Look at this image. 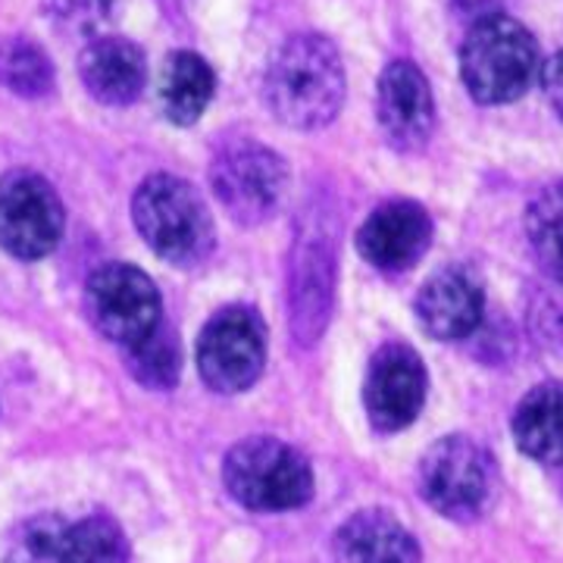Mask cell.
Wrapping results in <instances>:
<instances>
[{"label": "cell", "instance_id": "obj_1", "mask_svg": "<svg viewBox=\"0 0 563 563\" xmlns=\"http://www.w3.org/2000/svg\"><path fill=\"white\" fill-rule=\"evenodd\" d=\"M344 88L342 54L317 32L282 41L263 76V98L273 117L301 132L322 129L339 117Z\"/></svg>", "mask_w": 563, "mask_h": 563}, {"label": "cell", "instance_id": "obj_2", "mask_svg": "<svg viewBox=\"0 0 563 563\" xmlns=\"http://www.w3.org/2000/svg\"><path fill=\"white\" fill-rule=\"evenodd\" d=\"M539 69V44L520 20L485 13L470 25L461 47V79L476 103L498 107L520 101Z\"/></svg>", "mask_w": 563, "mask_h": 563}, {"label": "cell", "instance_id": "obj_3", "mask_svg": "<svg viewBox=\"0 0 563 563\" xmlns=\"http://www.w3.org/2000/svg\"><path fill=\"white\" fill-rule=\"evenodd\" d=\"M132 220L144 244L176 266H198L217 242L213 217L201 195L169 173L141 181L132 198Z\"/></svg>", "mask_w": 563, "mask_h": 563}, {"label": "cell", "instance_id": "obj_4", "mask_svg": "<svg viewBox=\"0 0 563 563\" xmlns=\"http://www.w3.org/2000/svg\"><path fill=\"white\" fill-rule=\"evenodd\" d=\"M222 479L235 501L261 514L298 510L313 498V470L307 457L269 435L235 444L225 454Z\"/></svg>", "mask_w": 563, "mask_h": 563}, {"label": "cell", "instance_id": "obj_5", "mask_svg": "<svg viewBox=\"0 0 563 563\" xmlns=\"http://www.w3.org/2000/svg\"><path fill=\"white\" fill-rule=\"evenodd\" d=\"M417 483L432 510L448 520L470 523L483 517L495 495V463L479 442L448 435L422 454Z\"/></svg>", "mask_w": 563, "mask_h": 563}, {"label": "cell", "instance_id": "obj_6", "mask_svg": "<svg viewBox=\"0 0 563 563\" xmlns=\"http://www.w3.org/2000/svg\"><path fill=\"white\" fill-rule=\"evenodd\" d=\"M210 185L222 210L242 225L269 220L288 188V166L276 151L254 139L225 144L210 166Z\"/></svg>", "mask_w": 563, "mask_h": 563}, {"label": "cell", "instance_id": "obj_7", "mask_svg": "<svg viewBox=\"0 0 563 563\" xmlns=\"http://www.w3.org/2000/svg\"><path fill=\"white\" fill-rule=\"evenodd\" d=\"M7 563H129V542L107 514L81 520L32 517L16 526Z\"/></svg>", "mask_w": 563, "mask_h": 563}, {"label": "cell", "instance_id": "obj_8", "mask_svg": "<svg viewBox=\"0 0 563 563\" xmlns=\"http://www.w3.org/2000/svg\"><path fill=\"white\" fill-rule=\"evenodd\" d=\"M85 307L103 339L125 351L161 329V291L132 263H103L85 282Z\"/></svg>", "mask_w": 563, "mask_h": 563}, {"label": "cell", "instance_id": "obj_9", "mask_svg": "<svg viewBox=\"0 0 563 563\" xmlns=\"http://www.w3.org/2000/svg\"><path fill=\"white\" fill-rule=\"evenodd\" d=\"M266 366V325L254 307L232 303L213 313L198 339V369L207 388L239 395Z\"/></svg>", "mask_w": 563, "mask_h": 563}, {"label": "cell", "instance_id": "obj_10", "mask_svg": "<svg viewBox=\"0 0 563 563\" xmlns=\"http://www.w3.org/2000/svg\"><path fill=\"white\" fill-rule=\"evenodd\" d=\"M63 203L57 188L32 169L0 179V247L20 261L47 257L63 239Z\"/></svg>", "mask_w": 563, "mask_h": 563}, {"label": "cell", "instance_id": "obj_11", "mask_svg": "<svg viewBox=\"0 0 563 563\" xmlns=\"http://www.w3.org/2000/svg\"><path fill=\"white\" fill-rule=\"evenodd\" d=\"M426 366L404 342L383 344L366 366L363 407L379 432H401L420 417L426 404Z\"/></svg>", "mask_w": 563, "mask_h": 563}, {"label": "cell", "instance_id": "obj_12", "mask_svg": "<svg viewBox=\"0 0 563 563\" xmlns=\"http://www.w3.org/2000/svg\"><path fill=\"white\" fill-rule=\"evenodd\" d=\"M376 117L391 147L420 151L435 129V98L422 69L410 60L388 63L376 88Z\"/></svg>", "mask_w": 563, "mask_h": 563}, {"label": "cell", "instance_id": "obj_13", "mask_svg": "<svg viewBox=\"0 0 563 563\" xmlns=\"http://www.w3.org/2000/svg\"><path fill=\"white\" fill-rule=\"evenodd\" d=\"M432 242V220L417 201H388L376 207L357 232V251L383 273H404Z\"/></svg>", "mask_w": 563, "mask_h": 563}, {"label": "cell", "instance_id": "obj_14", "mask_svg": "<svg viewBox=\"0 0 563 563\" xmlns=\"http://www.w3.org/2000/svg\"><path fill=\"white\" fill-rule=\"evenodd\" d=\"M485 317L479 276L466 266H444L432 273L417 295V320L439 342L470 339Z\"/></svg>", "mask_w": 563, "mask_h": 563}, {"label": "cell", "instance_id": "obj_15", "mask_svg": "<svg viewBox=\"0 0 563 563\" xmlns=\"http://www.w3.org/2000/svg\"><path fill=\"white\" fill-rule=\"evenodd\" d=\"M335 285V251L325 229H307L291 266V332L298 342L313 344L322 335Z\"/></svg>", "mask_w": 563, "mask_h": 563}, {"label": "cell", "instance_id": "obj_16", "mask_svg": "<svg viewBox=\"0 0 563 563\" xmlns=\"http://www.w3.org/2000/svg\"><path fill=\"white\" fill-rule=\"evenodd\" d=\"M79 79L95 101L125 107L139 101L147 81V60L139 44L117 35L88 41L81 47Z\"/></svg>", "mask_w": 563, "mask_h": 563}, {"label": "cell", "instance_id": "obj_17", "mask_svg": "<svg viewBox=\"0 0 563 563\" xmlns=\"http://www.w3.org/2000/svg\"><path fill=\"white\" fill-rule=\"evenodd\" d=\"M335 563H422V551L398 517L361 510L335 532Z\"/></svg>", "mask_w": 563, "mask_h": 563}, {"label": "cell", "instance_id": "obj_18", "mask_svg": "<svg viewBox=\"0 0 563 563\" xmlns=\"http://www.w3.org/2000/svg\"><path fill=\"white\" fill-rule=\"evenodd\" d=\"M514 442L526 457L561 466L563 463V383L529 388L514 410Z\"/></svg>", "mask_w": 563, "mask_h": 563}, {"label": "cell", "instance_id": "obj_19", "mask_svg": "<svg viewBox=\"0 0 563 563\" xmlns=\"http://www.w3.org/2000/svg\"><path fill=\"white\" fill-rule=\"evenodd\" d=\"M213 95L217 76L203 57L191 51H176L163 60L157 76V101L166 120L176 125H195L210 107Z\"/></svg>", "mask_w": 563, "mask_h": 563}, {"label": "cell", "instance_id": "obj_20", "mask_svg": "<svg viewBox=\"0 0 563 563\" xmlns=\"http://www.w3.org/2000/svg\"><path fill=\"white\" fill-rule=\"evenodd\" d=\"M526 235L544 276H563V181L548 185L529 203Z\"/></svg>", "mask_w": 563, "mask_h": 563}, {"label": "cell", "instance_id": "obj_21", "mask_svg": "<svg viewBox=\"0 0 563 563\" xmlns=\"http://www.w3.org/2000/svg\"><path fill=\"white\" fill-rule=\"evenodd\" d=\"M0 85L22 98H41L54 88V63L35 41L0 38Z\"/></svg>", "mask_w": 563, "mask_h": 563}, {"label": "cell", "instance_id": "obj_22", "mask_svg": "<svg viewBox=\"0 0 563 563\" xmlns=\"http://www.w3.org/2000/svg\"><path fill=\"white\" fill-rule=\"evenodd\" d=\"M125 366L129 373L147 388H173L179 383V342L176 335L161 325L154 335H147L144 342L125 347Z\"/></svg>", "mask_w": 563, "mask_h": 563}, {"label": "cell", "instance_id": "obj_23", "mask_svg": "<svg viewBox=\"0 0 563 563\" xmlns=\"http://www.w3.org/2000/svg\"><path fill=\"white\" fill-rule=\"evenodd\" d=\"M44 10L63 35L95 41V35L113 16L117 0H44Z\"/></svg>", "mask_w": 563, "mask_h": 563}, {"label": "cell", "instance_id": "obj_24", "mask_svg": "<svg viewBox=\"0 0 563 563\" xmlns=\"http://www.w3.org/2000/svg\"><path fill=\"white\" fill-rule=\"evenodd\" d=\"M529 329L536 342L563 354V276H548L529 303Z\"/></svg>", "mask_w": 563, "mask_h": 563}, {"label": "cell", "instance_id": "obj_25", "mask_svg": "<svg viewBox=\"0 0 563 563\" xmlns=\"http://www.w3.org/2000/svg\"><path fill=\"white\" fill-rule=\"evenodd\" d=\"M542 85H544L548 101H551V107H554V113L563 120V51L544 63Z\"/></svg>", "mask_w": 563, "mask_h": 563}]
</instances>
